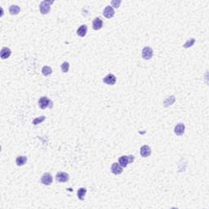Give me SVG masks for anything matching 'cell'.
<instances>
[{"label": "cell", "instance_id": "obj_1", "mask_svg": "<svg viewBox=\"0 0 209 209\" xmlns=\"http://www.w3.org/2000/svg\"><path fill=\"white\" fill-rule=\"evenodd\" d=\"M54 3V1L53 0H49V1H42L40 3V12L43 14V15H46L48 14L50 11V8H51V5Z\"/></svg>", "mask_w": 209, "mask_h": 209}, {"label": "cell", "instance_id": "obj_2", "mask_svg": "<svg viewBox=\"0 0 209 209\" xmlns=\"http://www.w3.org/2000/svg\"><path fill=\"white\" fill-rule=\"evenodd\" d=\"M52 101L51 100L48 98V97H47V96H42V97H40L39 100V107L41 108V109H46V108H48V107H52Z\"/></svg>", "mask_w": 209, "mask_h": 209}, {"label": "cell", "instance_id": "obj_3", "mask_svg": "<svg viewBox=\"0 0 209 209\" xmlns=\"http://www.w3.org/2000/svg\"><path fill=\"white\" fill-rule=\"evenodd\" d=\"M52 176L49 172H45L41 177V183L44 186H50L52 183Z\"/></svg>", "mask_w": 209, "mask_h": 209}, {"label": "cell", "instance_id": "obj_4", "mask_svg": "<svg viewBox=\"0 0 209 209\" xmlns=\"http://www.w3.org/2000/svg\"><path fill=\"white\" fill-rule=\"evenodd\" d=\"M153 49L149 47H145L142 50V57L145 60H149L153 56Z\"/></svg>", "mask_w": 209, "mask_h": 209}, {"label": "cell", "instance_id": "obj_5", "mask_svg": "<svg viewBox=\"0 0 209 209\" xmlns=\"http://www.w3.org/2000/svg\"><path fill=\"white\" fill-rule=\"evenodd\" d=\"M56 179L58 182H66L69 181L70 179V176L68 173L64 172V171H60L58 173H56Z\"/></svg>", "mask_w": 209, "mask_h": 209}, {"label": "cell", "instance_id": "obj_6", "mask_svg": "<svg viewBox=\"0 0 209 209\" xmlns=\"http://www.w3.org/2000/svg\"><path fill=\"white\" fill-rule=\"evenodd\" d=\"M103 82L108 85H114L116 83V77L113 74H109L103 78Z\"/></svg>", "mask_w": 209, "mask_h": 209}, {"label": "cell", "instance_id": "obj_7", "mask_svg": "<svg viewBox=\"0 0 209 209\" xmlns=\"http://www.w3.org/2000/svg\"><path fill=\"white\" fill-rule=\"evenodd\" d=\"M140 153H141V155L143 157V158H147L149 157L150 154H151V149L149 145H142L141 147V149H140Z\"/></svg>", "mask_w": 209, "mask_h": 209}, {"label": "cell", "instance_id": "obj_8", "mask_svg": "<svg viewBox=\"0 0 209 209\" xmlns=\"http://www.w3.org/2000/svg\"><path fill=\"white\" fill-rule=\"evenodd\" d=\"M123 167H122L119 163H114L112 166H111V171L114 173V174H115V175H119V174H121L122 172H123Z\"/></svg>", "mask_w": 209, "mask_h": 209}, {"label": "cell", "instance_id": "obj_9", "mask_svg": "<svg viewBox=\"0 0 209 209\" xmlns=\"http://www.w3.org/2000/svg\"><path fill=\"white\" fill-rule=\"evenodd\" d=\"M185 129H186V127H185V124L182 123H180L178 124H176L175 128H174V132L176 134V136H182L184 134L185 132Z\"/></svg>", "mask_w": 209, "mask_h": 209}, {"label": "cell", "instance_id": "obj_10", "mask_svg": "<svg viewBox=\"0 0 209 209\" xmlns=\"http://www.w3.org/2000/svg\"><path fill=\"white\" fill-rule=\"evenodd\" d=\"M103 15L104 17L106 18H111L115 16V10L113 8V7L111 6H107L104 9L103 11Z\"/></svg>", "mask_w": 209, "mask_h": 209}, {"label": "cell", "instance_id": "obj_11", "mask_svg": "<svg viewBox=\"0 0 209 209\" xmlns=\"http://www.w3.org/2000/svg\"><path fill=\"white\" fill-rule=\"evenodd\" d=\"M103 27V21L100 18V17H96L93 20L92 22V28L95 30H99L101 28Z\"/></svg>", "mask_w": 209, "mask_h": 209}, {"label": "cell", "instance_id": "obj_12", "mask_svg": "<svg viewBox=\"0 0 209 209\" xmlns=\"http://www.w3.org/2000/svg\"><path fill=\"white\" fill-rule=\"evenodd\" d=\"M11 54V51L10 48H3L2 50H1V53H0V55H1V58L3 59V60H5L7 58H8Z\"/></svg>", "mask_w": 209, "mask_h": 209}, {"label": "cell", "instance_id": "obj_13", "mask_svg": "<svg viewBox=\"0 0 209 209\" xmlns=\"http://www.w3.org/2000/svg\"><path fill=\"white\" fill-rule=\"evenodd\" d=\"M88 31V26L86 25H82L77 29V34L79 37H84Z\"/></svg>", "mask_w": 209, "mask_h": 209}, {"label": "cell", "instance_id": "obj_14", "mask_svg": "<svg viewBox=\"0 0 209 209\" xmlns=\"http://www.w3.org/2000/svg\"><path fill=\"white\" fill-rule=\"evenodd\" d=\"M119 163L123 167H126L127 164L129 163V160H128V156L127 155H123L119 158Z\"/></svg>", "mask_w": 209, "mask_h": 209}, {"label": "cell", "instance_id": "obj_15", "mask_svg": "<svg viewBox=\"0 0 209 209\" xmlns=\"http://www.w3.org/2000/svg\"><path fill=\"white\" fill-rule=\"evenodd\" d=\"M26 162H27V157L24 155L18 156L16 159V163L17 166H23Z\"/></svg>", "mask_w": 209, "mask_h": 209}, {"label": "cell", "instance_id": "obj_16", "mask_svg": "<svg viewBox=\"0 0 209 209\" xmlns=\"http://www.w3.org/2000/svg\"><path fill=\"white\" fill-rule=\"evenodd\" d=\"M21 11L20 7L17 5H11L9 7V12L11 15H17Z\"/></svg>", "mask_w": 209, "mask_h": 209}, {"label": "cell", "instance_id": "obj_17", "mask_svg": "<svg viewBox=\"0 0 209 209\" xmlns=\"http://www.w3.org/2000/svg\"><path fill=\"white\" fill-rule=\"evenodd\" d=\"M86 193H87V190H86L85 188L83 187L79 188L77 192L78 198H79L80 200H84V197H85Z\"/></svg>", "mask_w": 209, "mask_h": 209}, {"label": "cell", "instance_id": "obj_18", "mask_svg": "<svg viewBox=\"0 0 209 209\" xmlns=\"http://www.w3.org/2000/svg\"><path fill=\"white\" fill-rule=\"evenodd\" d=\"M175 100H176V98H175V96H169L168 98H167V99L163 101V104H164V106H169L171 104H172L174 102H175Z\"/></svg>", "mask_w": 209, "mask_h": 209}, {"label": "cell", "instance_id": "obj_19", "mask_svg": "<svg viewBox=\"0 0 209 209\" xmlns=\"http://www.w3.org/2000/svg\"><path fill=\"white\" fill-rule=\"evenodd\" d=\"M42 73H43V74L45 75V76H48L50 74H52V68L50 66H44L43 69H42Z\"/></svg>", "mask_w": 209, "mask_h": 209}, {"label": "cell", "instance_id": "obj_20", "mask_svg": "<svg viewBox=\"0 0 209 209\" xmlns=\"http://www.w3.org/2000/svg\"><path fill=\"white\" fill-rule=\"evenodd\" d=\"M61 71L63 72V73H67V72L69 71V69H70V64H69V62H67V61L63 62L61 64Z\"/></svg>", "mask_w": 209, "mask_h": 209}, {"label": "cell", "instance_id": "obj_21", "mask_svg": "<svg viewBox=\"0 0 209 209\" xmlns=\"http://www.w3.org/2000/svg\"><path fill=\"white\" fill-rule=\"evenodd\" d=\"M45 120V116H40V117H38L36 119H34L33 120V125H38L39 123H43V122Z\"/></svg>", "mask_w": 209, "mask_h": 209}, {"label": "cell", "instance_id": "obj_22", "mask_svg": "<svg viewBox=\"0 0 209 209\" xmlns=\"http://www.w3.org/2000/svg\"><path fill=\"white\" fill-rule=\"evenodd\" d=\"M194 43H195V39H190V40H188L187 42L183 45V47H184L185 48H190V47L193 46V44H194Z\"/></svg>", "mask_w": 209, "mask_h": 209}, {"label": "cell", "instance_id": "obj_23", "mask_svg": "<svg viewBox=\"0 0 209 209\" xmlns=\"http://www.w3.org/2000/svg\"><path fill=\"white\" fill-rule=\"evenodd\" d=\"M121 3V0H113V1H111V6L115 7L116 8H119Z\"/></svg>", "mask_w": 209, "mask_h": 209}, {"label": "cell", "instance_id": "obj_24", "mask_svg": "<svg viewBox=\"0 0 209 209\" xmlns=\"http://www.w3.org/2000/svg\"><path fill=\"white\" fill-rule=\"evenodd\" d=\"M134 159H135V158H134V156H133V155H129V156H128L129 163H132L134 162Z\"/></svg>", "mask_w": 209, "mask_h": 209}]
</instances>
